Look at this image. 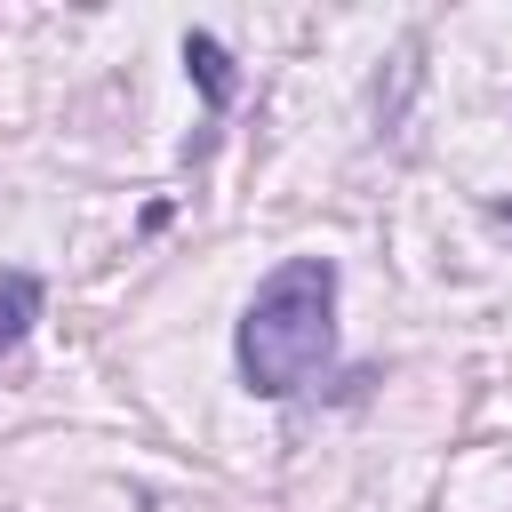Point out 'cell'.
Returning <instances> with one entry per match:
<instances>
[{
    "mask_svg": "<svg viewBox=\"0 0 512 512\" xmlns=\"http://www.w3.org/2000/svg\"><path fill=\"white\" fill-rule=\"evenodd\" d=\"M232 360L256 400H296L336 360V256L272 264L232 328Z\"/></svg>",
    "mask_w": 512,
    "mask_h": 512,
    "instance_id": "6da1fadb",
    "label": "cell"
},
{
    "mask_svg": "<svg viewBox=\"0 0 512 512\" xmlns=\"http://www.w3.org/2000/svg\"><path fill=\"white\" fill-rule=\"evenodd\" d=\"M184 72H192V88L208 96V112L232 104V56H224L216 32H184Z\"/></svg>",
    "mask_w": 512,
    "mask_h": 512,
    "instance_id": "7a4b0ae2",
    "label": "cell"
}]
</instances>
